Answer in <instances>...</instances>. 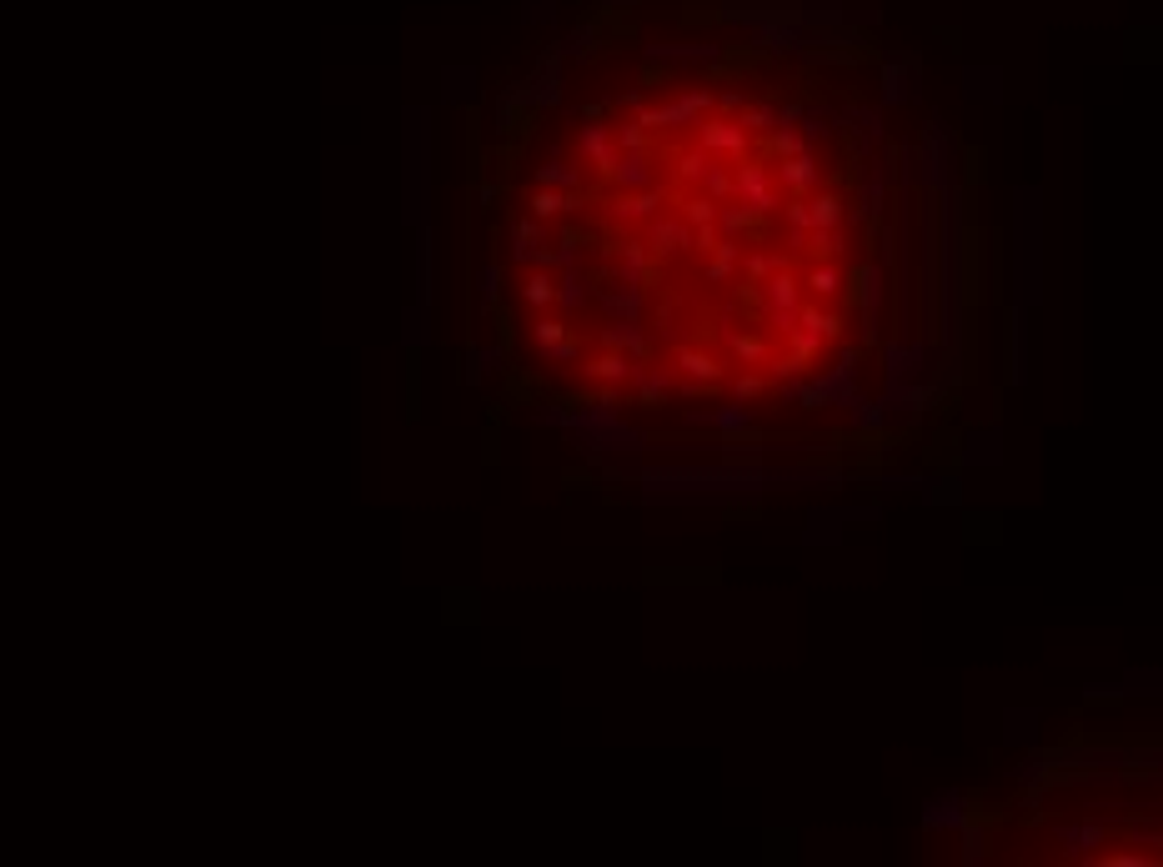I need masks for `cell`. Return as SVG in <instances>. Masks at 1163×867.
Returning <instances> with one entry per match:
<instances>
[{
    "mask_svg": "<svg viewBox=\"0 0 1163 867\" xmlns=\"http://www.w3.org/2000/svg\"><path fill=\"white\" fill-rule=\"evenodd\" d=\"M522 301L532 311H552L557 306V276H552V266H532L522 276Z\"/></svg>",
    "mask_w": 1163,
    "mask_h": 867,
    "instance_id": "24",
    "label": "cell"
},
{
    "mask_svg": "<svg viewBox=\"0 0 1163 867\" xmlns=\"http://www.w3.org/2000/svg\"><path fill=\"white\" fill-rule=\"evenodd\" d=\"M652 256H657V251H652L647 241H632V236L617 241V271H622V281H637V286H642L647 271H652Z\"/></svg>",
    "mask_w": 1163,
    "mask_h": 867,
    "instance_id": "23",
    "label": "cell"
},
{
    "mask_svg": "<svg viewBox=\"0 0 1163 867\" xmlns=\"http://www.w3.org/2000/svg\"><path fill=\"white\" fill-rule=\"evenodd\" d=\"M632 371H637V361H632L627 351H612V346H602L597 356H587V361H582V376H587V381H597V386H627V381H632Z\"/></svg>",
    "mask_w": 1163,
    "mask_h": 867,
    "instance_id": "11",
    "label": "cell"
},
{
    "mask_svg": "<svg viewBox=\"0 0 1163 867\" xmlns=\"http://www.w3.org/2000/svg\"><path fill=\"white\" fill-rule=\"evenodd\" d=\"M803 286L813 291V301H843V291H848V271L833 261V256H823L818 266H808V276H803Z\"/></svg>",
    "mask_w": 1163,
    "mask_h": 867,
    "instance_id": "15",
    "label": "cell"
},
{
    "mask_svg": "<svg viewBox=\"0 0 1163 867\" xmlns=\"http://www.w3.org/2000/svg\"><path fill=\"white\" fill-rule=\"evenodd\" d=\"M587 296H592V286H587V276H582L577 266L557 276V311H562V316H577V311L587 306Z\"/></svg>",
    "mask_w": 1163,
    "mask_h": 867,
    "instance_id": "27",
    "label": "cell"
},
{
    "mask_svg": "<svg viewBox=\"0 0 1163 867\" xmlns=\"http://www.w3.org/2000/svg\"><path fill=\"white\" fill-rule=\"evenodd\" d=\"M767 151L778 156V161H783V156H798V151H808V136H803L798 126H778V131L767 136Z\"/></svg>",
    "mask_w": 1163,
    "mask_h": 867,
    "instance_id": "37",
    "label": "cell"
},
{
    "mask_svg": "<svg viewBox=\"0 0 1163 867\" xmlns=\"http://www.w3.org/2000/svg\"><path fill=\"white\" fill-rule=\"evenodd\" d=\"M692 141H697L702 151H712L717 161H732V166L752 156V131L742 126V116L732 121L727 111H722V116H707V121L692 131Z\"/></svg>",
    "mask_w": 1163,
    "mask_h": 867,
    "instance_id": "5",
    "label": "cell"
},
{
    "mask_svg": "<svg viewBox=\"0 0 1163 867\" xmlns=\"http://www.w3.org/2000/svg\"><path fill=\"white\" fill-rule=\"evenodd\" d=\"M778 271H788V256L783 251H747V261H742V276L757 286V281H767V276H778Z\"/></svg>",
    "mask_w": 1163,
    "mask_h": 867,
    "instance_id": "32",
    "label": "cell"
},
{
    "mask_svg": "<svg viewBox=\"0 0 1163 867\" xmlns=\"http://www.w3.org/2000/svg\"><path fill=\"white\" fill-rule=\"evenodd\" d=\"M617 126V146L622 151H652V131L637 121V116H627V121H612Z\"/></svg>",
    "mask_w": 1163,
    "mask_h": 867,
    "instance_id": "38",
    "label": "cell"
},
{
    "mask_svg": "<svg viewBox=\"0 0 1163 867\" xmlns=\"http://www.w3.org/2000/svg\"><path fill=\"white\" fill-rule=\"evenodd\" d=\"M983 857H988V827L968 822V827H963V862H968V867H978Z\"/></svg>",
    "mask_w": 1163,
    "mask_h": 867,
    "instance_id": "44",
    "label": "cell"
},
{
    "mask_svg": "<svg viewBox=\"0 0 1163 867\" xmlns=\"http://www.w3.org/2000/svg\"><path fill=\"white\" fill-rule=\"evenodd\" d=\"M727 351H732V361H742V366H767V361H772V346H767L762 336H752V331H727Z\"/></svg>",
    "mask_w": 1163,
    "mask_h": 867,
    "instance_id": "30",
    "label": "cell"
},
{
    "mask_svg": "<svg viewBox=\"0 0 1163 867\" xmlns=\"http://www.w3.org/2000/svg\"><path fill=\"white\" fill-rule=\"evenodd\" d=\"M717 211H722V201H712V196L697 191V186L677 196V216H687L692 226H717Z\"/></svg>",
    "mask_w": 1163,
    "mask_h": 867,
    "instance_id": "29",
    "label": "cell"
},
{
    "mask_svg": "<svg viewBox=\"0 0 1163 867\" xmlns=\"http://www.w3.org/2000/svg\"><path fill=\"white\" fill-rule=\"evenodd\" d=\"M572 361H582V346H577L572 336H562L557 346L542 351V366H572Z\"/></svg>",
    "mask_w": 1163,
    "mask_h": 867,
    "instance_id": "46",
    "label": "cell"
},
{
    "mask_svg": "<svg viewBox=\"0 0 1163 867\" xmlns=\"http://www.w3.org/2000/svg\"><path fill=\"white\" fill-rule=\"evenodd\" d=\"M517 91H522L527 111H532V106H557V101H562V66H557V56H547V61L537 66V76H532L527 86H517Z\"/></svg>",
    "mask_w": 1163,
    "mask_h": 867,
    "instance_id": "14",
    "label": "cell"
},
{
    "mask_svg": "<svg viewBox=\"0 0 1163 867\" xmlns=\"http://www.w3.org/2000/svg\"><path fill=\"white\" fill-rule=\"evenodd\" d=\"M647 246H652L662 261H672V256H682V251H697V226H692L687 216H652V221H647Z\"/></svg>",
    "mask_w": 1163,
    "mask_h": 867,
    "instance_id": "6",
    "label": "cell"
},
{
    "mask_svg": "<svg viewBox=\"0 0 1163 867\" xmlns=\"http://www.w3.org/2000/svg\"><path fill=\"white\" fill-rule=\"evenodd\" d=\"M783 181H778V161H767V156H747L732 166V201H742L757 221L772 216L783 206Z\"/></svg>",
    "mask_w": 1163,
    "mask_h": 867,
    "instance_id": "1",
    "label": "cell"
},
{
    "mask_svg": "<svg viewBox=\"0 0 1163 867\" xmlns=\"http://www.w3.org/2000/svg\"><path fill=\"white\" fill-rule=\"evenodd\" d=\"M477 296H482V311H497V306H502V266H497V261H487V266L477 271Z\"/></svg>",
    "mask_w": 1163,
    "mask_h": 867,
    "instance_id": "36",
    "label": "cell"
},
{
    "mask_svg": "<svg viewBox=\"0 0 1163 867\" xmlns=\"http://www.w3.org/2000/svg\"><path fill=\"white\" fill-rule=\"evenodd\" d=\"M672 371L687 376L692 386H717V381H727V366H722L712 351H702V346H677V351H672Z\"/></svg>",
    "mask_w": 1163,
    "mask_h": 867,
    "instance_id": "7",
    "label": "cell"
},
{
    "mask_svg": "<svg viewBox=\"0 0 1163 867\" xmlns=\"http://www.w3.org/2000/svg\"><path fill=\"white\" fill-rule=\"evenodd\" d=\"M602 306H607V316H617V321H642L647 296H642V286H637V281H622V291H607V296H602Z\"/></svg>",
    "mask_w": 1163,
    "mask_h": 867,
    "instance_id": "28",
    "label": "cell"
},
{
    "mask_svg": "<svg viewBox=\"0 0 1163 867\" xmlns=\"http://www.w3.org/2000/svg\"><path fill=\"white\" fill-rule=\"evenodd\" d=\"M853 426L858 431H878L883 426V401H858L853 406Z\"/></svg>",
    "mask_w": 1163,
    "mask_h": 867,
    "instance_id": "47",
    "label": "cell"
},
{
    "mask_svg": "<svg viewBox=\"0 0 1163 867\" xmlns=\"http://www.w3.org/2000/svg\"><path fill=\"white\" fill-rule=\"evenodd\" d=\"M562 336H572V331H567V316H547V311L532 316V346H537V351L557 346Z\"/></svg>",
    "mask_w": 1163,
    "mask_h": 867,
    "instance_id": "34",
    "label": "cell"
},
{
    "mask_svg": "<svg viewBox=\"0 0 1163 867\" xmlns=\"http://www.w3.org/2000/svg\"><path fill=\"white\" fill-rule=\"evenodd\" d=\"M632 116H637L652 136H657V131H697V126L712 116V91H702V86H682L672 101L637 106Z\"/></svg>",
    "mask_w": 1163,
    "mask_h": 867,
    "instance_id": "2",
    "label": "cell"
},
{
    "mask_svg": "<svg viewBox=\"0 0 1163 867\" xmlns=\"http://www.w3.org/2000/svg\"><path fill=\"white\" fill-rule=\"evenodd\" d=\"M778 181H783L788 196H813V191L823 186V166H818L813 151H798V156H783V161H778Z\"/></svg>",
    "mask_w": 1163,
    "mask_h": 867,
    "instance_id": "9",
    "label": "cell"
},
{
    "mask_svg": "<svg viewBox=\"0 0 1163 867\" xmlns=\"http://www.w3.org/2000/svg\"><path fill=\"white\" fill-rule=\"evenodd\" d=\"M617 191H642V186H657V156L652 151H622L617 156V171L607 176Z\"/></svg>",
    "mask_w": 1163,
    "mask_h": 867,
    "instance_id": "12",
    "label": "cell"
},
{
    "mask_svg": "<svg viewBox=\"0 0 1163 867\" xmlns=\"http://www.w3.org/2000/svg\"><path fill=\"white\" fill-rule=\"evenodd\" d=\"M848 121H853V131L863 136V146L883 141V116H878V111H868V106H853V111H848Z\"/></svg>",
    "mask_w": 1163,
    "mask_h": 867,
    "instance_id": "41",
    "label": "cell"
},
{
    "mask_svg": "<svg viewBox=\"0 0 1163 867\" xmlns=\"http://www.w3.org/2000/svg\"><path fill=\"white\" fill-rule=\"evenodd\" d=\"M632 396H637V406H662V401L672 396V376H667V366H647V361H637V371H632Z\"/></svg>",
    "mask_w": 1163,
    "mask_h": 867,
    "instance_id": "19",
    "label": "cell"
},
{
    "mask_svg": "<svg viewBox=\"0 0 1163 867\" xmlns=\"http://www.w3.org/2000/svg\"><path fill=\"white\" fill-rule=\"evenodd\" d=\"M497 196H502V191H497V181H482V186H477V201H482L487 211L497 206Z\"/></svg>",
    "mask_w": 1163,
    "mask_h": 867,
    "instance_id": "54",
    "label": "cell"
},
{
    "mask_svg": "<svg viewBox=\"0 0 1163 867\" xmlns=\"http://www.w3.org/2000/svg\"><path fill=\"white\" fill-rule=\"evenodd\" d=\"M532 181H537V186H552V191H587L582 166H572L567 156H547V161L532 171Z\"/></svg>",
    "mask_w": 1163,
    "mask_h": 867,
    "instance_id": "20",
    "label": "cell"
},
{
    "mask_svg": "<svg viewBox=\"0 0 1163 867\" xmlns=\"http://www.w3.org/2000/svg\"><path fill=\"white\" fill-rule=\"evenodd\" d=\"M732 396H737V401H752V396H762V376H752V371L732 376Z\"/></svg>",
    "mask_w": 1163,
    "mask_h": 867,
    "instance_id": "51",
    "label": "cell"
},
{
    "mask_svg": "<svg viewBox=\"0 0 1163 867\" xmlns=\"http://www.w3.org/2000/svg\"><path fill=\"white\" fill-rule=\"evenodd\" d=\"M712 161H717V156H712V151H702V146L692 141L687 151H677V156H672V181L692 191V186H702V176L712 171Z\"/></svg>",
    "mask_w": 1163,
    "mask_h": 867,
    "instance_id": "21",
    "label": "cell"
},
{
    "mask_svg": "<svg viewBox=\"0 0 1163 867\" xmlns=\"http://www.w3.org/2000/svg\"><path fill=\"white\" fill-rule=\"evenodd\" d=\"M1098 862H1103V867H1148L1153 852H1103Z\"/></svg>",
    "mask_w": 1163,
    "mask_h": 867,
    "instance_id": "50",
    "label": "cell"
},
{
    "mask_svg": "<svg viewBox=\"0 0 1163 867\" xmlns=\"http://www.w3.org/2000/svg\"><path fill=\"white\" fill-rule=\"evenodd\" d=\"M592 41H597V31H587V26H582V31L567 41V51H572V56H587V51H592Z\"/></svg>",
    "mask_w": 1163,
    "mask_h": 867,
    "instance_id": "53",
    "label": "cell"
},
{
    "mask_svg": "<svg viewBox=\"0 0 1163 867\" xmlns=\"http://www.w3.org/2000/svg\"><path fill=\"white\" fill-rule=\"evenodd\" d=\"M798 326H808V331H818L828 346L843 336V316L828 306V301H803V311H798Z\"/></svg>",
    "mask_w": 1163,
    "mask_h": 867,
    "instance_id": "25",
    "label": "cell"
},
{
    "mask_svg": "<svg viewBox=\"0 0 1163 867\" xmlns=\"http://www.w3.org/2000/svg\"><path fill=\"white\" fill-rule=\"evenodd\" d=\"M752 221H757V216H752L742 201H722V211H717V231L732 236V241H742V236L752 231Z\"/></svg>",
    "mask_w": 1163,
    "mask_h": 867,
    "instance_id": "33",
    "label": "cell"
},
{
    "mask_svg": "<svg viewBox=\"0 0 1163 867\" xmlns=\"http://www.w3.org/2000/svg\"><path fill=\"white\" fill-rule=\"evenodd\" d=\"M742 261H747V256H742V241L722 236V241L707 251V266H702V271H707V281H717V286H722V281H732V276L742 271Z\"/></svg>",
    "mask_w": 1163,
    "mask_h": 867,
    "instance_id": "22",
    "label": "cell"
},
{
    "mask_svg": "<svg viewBox=\"0 0 1163 867\" xmlns=\"http://www.w3.org/2000/svg\"><path fill=\"white\" fill-rule=\"evenodd\" d=\"M577 121H582V126H577V156H582V166H592L597 176H612V171H617V156H622L617 126H612L597 106H582Z\"/></svg>",
    "mask_w": 1163,
    "mask_h": 867,
    "instance_id": "4",
    "label": "cell"
},
{
    "mask_svg": "<svg viewBox=\"0 0 1163 867\" xmlns=\"http://www.w3.org/2000/svg\"><path fill=\"white\" fill-rule=\"evenodd\" d=\"M602 346H612V351H627L632 361H647L652 356V341H647V331H642V321H607L602 326Z\"/></svg>",
    "mask_w": 1163,
    "mask_h": 867,
    "instance_id": "16",
    "label": "cell"
},
{
    "mask_svg": "<svg viewBox=\"0 0 1163 867\" xmlns=\"http://www.w3.org/2000/svg\"><path fill=\"white\" fill-rule=\"evenodd\" d=\"M803 281L793 276V271H778V276H767V281H757V311H762V321H767V331H778V336H788V331H798V311H803Z\"/></svg>",
    "mask_w": 1163,
    "mask_h": 867,
    "instance_id": "3",
    "label": "cell"
},
{
    "mask_svg": "<svg viewBox=\"0 0 1163 867\" xmlns=\"http://www.w3.org/2000/svg\"><path fill=\"white\" fill-rule=\"evenodd\" d=\"M783 341H788V351H793V356H803L808 366H813V361L823 356V346H828V341H823L818 331H808V326H798V331H788Z\"/></svg>",
    "mask_w": 1163,
    "mask_h": 867,
    "instance_id": "40",
    "label": "cell"
},
{
    "mask_svg": "<svg viewBox=\"0 0 1163 867\" xmlns=\"http://www.w3.org/2000/svg\"><path fill=\"white\" fill-rule=\"evenodd\" d=\"M662 201H667V186H662V181H657V186H642V191H617L612 206H607V216H612V221H652Z\"/></svg>",
    "mask_w": 1163,
    "mask_h": 867,
    "instance_id": "10",
    "label": "cell"
},
{
    "mask_svg": "<svg viewBox=\"0 0 1163 867\" xmlns=\"http://www.w3.org/2000/svg\"><path fill=\"white\" fill-rule=\"evenodd\" d=\"M973 822V812H968V797L963 792H938V797H928V807H923V827L928 832H963Z\"/></svg>",
    "mask_w": 1163,
    "mask_h": 867,
    "instance_id": "8",
    "label": "cell"
},
{
    "mask_svg": "<svg viewBox=\"0 0 1163 867\" xmlns=\"http://www.w3.org/2000/svg\"><path fill=\"white\" fill-rule=\"evenodd\" d=\"M1018 782H1028V787H1043V782H1048V757H1033V762H1023V767H1018Z\"/></svg>",
    "mask_w": 1163,
    "mask_h": 867,
    "instance_id": "52",
    "label": "cell"
},
{
    "mask_svg": "<svg viewBox=\"0 0 1163 867\" xmlns=\"http://www.w3.org/2000/svg\"><path fill=\"white\" fill-rule=\"evenodd\" d=\"M687 426H717L722 437H742L752 431V406H717V411H687Z\"/></svg>",
    "mask_w": 1163,
    "mask_h": 867,
    "instance_id": "17",
    "label": "cell"
},
{
    "mask_svg": "<svg viewBox=\"0 0 1163 867\" xmlns=\"http://www.w3.org/2000/svg\"><path fill=\"white\" fill-rule=\"evenodd\" d=\"M577 256H582V236H577V231H567V236L557 241V251H552V266H557V271H572V266H577Z\"/></svg>",
    "mask_w": 1163,
    "mask_h": 867,
    "instance_id": "45",
    "label": "cell"
},
{
    "mask_svg": "<svg viewBox=\"0 0 1163 867\" xmlns=\"http://www.w3.org/2000/svg\"><path fill=\"white\" fill-rule=\"evenodd\" d=\"M717 106H722V111H747V101H742V96H737V91H727V96H722V101H717Z\"/></svg>",
    "mask_w": 1163,
    "mask_h": 867,
    "instance_id": "55",
    "label": "cell"
},
{
    "mask_svg": "<svg viewBox=\"0 0 1163 867\" xmlns=\"http://www.w3.org/2000/svg\"><path fill=\"white\" fill-rule=\"evenodd\" d=\"M843 246H848L843 226H823V231H813V236H808V251H813L818 261H823V256H838Z\"/></svg>",
    "mask_w": 1163,
    "mask_h": 867,
    "instance_id": "42",
    "label": "cell"
},
{
    "mask_svg": "<svg viewBox=\"0 0 1163 867\" xmlns=\"http://www.w3.org/2000/svg\"><path fill=\"white\" fill-rule=\"evenodd\" d=\"M742 126H747V131H757V136H772V131L783 126V106H772V101L747 106V111H742Z\"/></svg>",
    "mask_w": 1163,
    "mask_h": 867,
    "instance_id": "35",
    "label": "cell"
},
{
    "mask_svg": "<svg viewBox=\"0 0 1163 867\" xmlns=\"http://www.w3.org/2000/svg\"><path fill=\"white\" fill-rule=\"evenodd\" d=\"M858 296H863V336L873 341L878 336V301H883V271L878 266H863V276H858Z\"/></svg>",
    "mask_w": 1163,
    "mask_h": 867,
    "instance_id": "26",
    "label": "cell"
},
{
    "mask_svg": "<svg viewBox=\"0 0 1163 867\" xmlns=\"http://www.w3.org/2000/svg\"><path fill=\"white\" fill-rule=\"evenodd\" d=\"M808 206H813V231H823V226H843V221H848V206H843V196H833V191H813V196H808Z\"/></svg>",
    "mask_w": 1163,
    "mask_h": 867,
    "instance_id": "31",
    "label": "cell"
},
{
    "mask_svg": "<svg viewBox=\"0 0 1163 867\" xmlns=\"http://www.w3.org/2000/svg\"><path fill=\"white\" fill-rule=\"evenodd\" d=\"M828 121H833V116H828V111H818V106H813V111H803V136H808V141H823V136L833 131Z\"/></svg>",
    "mask_w": 1163,
    "mask_h": 867,
    "instance_id": "49",
    "label": "cell"
},
{
    "mask_svg": "<svg viewBox=\"0 0 1163 867\" xmlns=\"http://www.w3.org/2000/svg\"><path fill=\"white\" fill-rule=\"evenodd\" d=\"M1128 837L1143 842V847H1163V817H1158V822H1153V817H1148V822H1133Z\"/></svg>",
    "mask_w": 1163,
    "mask_h": 867,
    "instance_id": "48",
    "label": "cell"
},
{
    "mask_svg": "<svg viewBox=\"0 0 1163 867\" xmlns=\"http://www.w3.org/2000/svg\"><path fill=\"white\" fill-rule=\"evenodd\" d=\"M582 206V191H552V186H537L527 196V216L537 221H557V216H572Z\"/></svg>",
    "mask_w": 1163,
    "mask_h": 867,
    "instance_id": "18",
    "label": "cell"
},
{
    "mask_svg": "<svg viewBox=\"0 0 1163 867\" xmlns=\"http://www.w3.org/2000/svg\"><path fill=\"white\" fill-rule=\"evenodd\" d=\"M697 191H707L712 201H732V161H712V171L702 176Z\"/></svg>",
    "mask_w": 1163,
    "mask_h": 867,
    "instance_id": "39",
    "label": "cell"
},
{
    "mask_svg": "<svg viewBox=\"0 0 1163 867\" xmlns=\"http://www.w3.org/2000/svg\"><path fill=\"white\" fill-rule=\"evenodd\" d=\"M1053 837L1063 842L1068 857H1093L1098 847H1108V827L1103 822H1058Z\"/></svg>",
    "mask_w": 1163,
    "mask_h": 867,
    "instance_id": "13",
    "label": "cell"
},
{
    "mask_svg": "<svg viewBox=\"0 0 1163 867\" xmlns=\"http://www.w3.org/2000/svg\"><path fill=\"white\" fill-rule=\"evenodd\" d=\"M883 201H888V171H873V176L863 181V216H878Z\"/></svg>",
    "mask_w": 1163,
    "mask_h": 867,
    "instance_id": "43",
    "label": "cell"
}]
</instances>
